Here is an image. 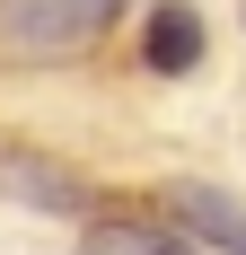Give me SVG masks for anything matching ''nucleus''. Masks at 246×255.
Segmentation results:
<instances>
[{
    "mask_svg": "<svg viewBox=\"0 0 246 255\" xmlns=\"http://www.w3.org/2000/svg\"><path fill=\"white\" fill-rule=\"evenodd\" d=\"M123 18V0H0V35L18 53H79Z\"/></svg>",
    "mask_w": 246,
    "mask_h": 255,
    "instance_id": "obj_1",
    "label": "nucleus"
},
{
    "mask_svg": "<svg viewBox=\"0 0 246 255\" xmlns=\"http://www.w3.org/2000/svg\"><path fill=\"white\" fill-rule=\"evenodd\" d=\"M158 211H167L194 247H211V255H246V203H238V194H220V185L176 176L167 194H158Z\"/></svg>",
    "mask_w": 246,
    "mask_h": 255,
    "instance_id": "obj_2",
    "label": "nucleus"
},
{
    "mask_svg": "<svg viewBox=\"0 0 246 255\" xmlns=\"http://www.w3.org/2000/svg\"><path fill=\"white\" fill-rule=\"evenodd\" d=\"M79 255H211V247H194L167 211H88Z\"/></svg>",
    "mask_w": 246,
    "mask_h": 255,
    "instance_id": "obj_3",
    "label": "nucleus"
},
{
    "mask_svg": "<svg viewBox=\"0 0 246 255\" xmlns=\"http://www.w3.org/2000/svg\"><path fill=\"white\" fill-rule=\"evenodd\" d=\"M0 194H26V203H44V211H97V185H88V176L44 167V158H26V150L0 158Z\"/></svg>",
    "mask_w": 246,
    "mask_h": 255,
    "instance_id": "obj_5",
    "label": "nucleus"
},
{
    "mask_svg": "<svg viewBox=\"0 0 246 255\" xmlns=\"http://www.w3.org/2000/svg\"><path fill=\"white\" fill-rule=\"evenodd\" d=\"M141 62L158 79H185L202 62V9H185V0H158V9H149L141 18Z\"/></svg>",
    "mask_w": 246,
    "mask_h": 255,
    "instance_id": "obj_4",
    "label": "nucleus"
}]
</instances>
